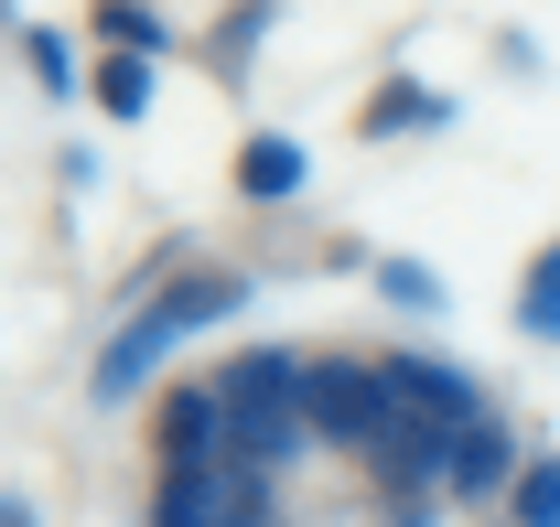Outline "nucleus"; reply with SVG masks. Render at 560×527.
Instances as JSON below:
<instances>
[{
	"label": "nucleus",
	"instance_id": "obj_7",
	"mask_svg": "<svg viewBox=\"0 0 560 527\" xmlns=\"http://www.w3.org/2000/svg\"><path fill=\"white\" fill-rule=\"evenodd\" d=\"M302 184H313V151H302V140L259 130L248 151H237V195H248V204H291Z\"/></svg>",
	"mask_w": 560,
	"mask_h": 527
},
{
	"label": "nucleus",
	"instance_id": "obj_16",
	"mask_svg": "<svg viewBox=\"0 0 560 527\" xmlns=\"http://www.w3.org/2000/svg\"><path fill=\"white\" fill-rule=\"evenodd\" d=\"M0 527H44V517H33V506H22V495H0Z\"/></svg>",
	"mask_w": 560,
	"mask_h": 527
},
{
	"label": "nucleus",
	"instance_id": "obj_5",
	"mask_svg": "<svg viewBox=\"0 0 560 527\" xmlns=\"http://www.w3.org/2000/svg\"><path fill=\"white\" fill-rule=\"evenodd\" d=\"M377 377H388V398H399L410 420H431V431H475V420H486L475 377L442 366V355H377Z\"/></svg>",
	"mask_w": 560,
	"mask_h": 527
},
{
	"label": "nucleus",
	"instance_id": "obj_6",
	"mask_svg": "<svg viewBox=\"0 0 560 527\" xmlns=\"http://www.w3.org/2000/svg\"><path fill=\"white\" fill-rule=\"evenodd\" d=\"M517 442L495 431V420H475V431H453V462H442V484L464 495V506H486V495H517Z\"/></svg>",
	"mask_w": 560,
	"mask_h": 527
},
{
	"label": "nucleus",
	"instance_id": "obj_17",
	"mask_svg": "<svg viewBox=\"0 0 560 527\" xmlns=\"http://www.w3.org/2000/svg\"><path fill=\"white\" fill-rule=\"evenodd\" d=\"M399 527H420V517H399Z\"/></svg>",
	"mask_w": 560,
	"mask_h": 527
},
{
	"label": "nucleus",
	"instance_id": "obj_12",
	"mask_svg": "<svg viewBox=\"0 0 560 527\" xmlns=\"http://www.w3.org/2000/svg\"><path fill=\"white\" fill-rule=\"evenodd\" d=\"M506 506H517V527H560V453H539V462H528Z\"/></svg>",
	"mask_w": 560,
	"mask_h": 527
},
{
	"label": "nucleus",
	"instance_id": "obj_2",
	"mask_svg": "<svg viewBox=\"0 0 560 527\" xmlns=\"http://www.w3.org/2000/svg\"><path fill=\"white\" fill-rule=\"evenodd\" d=\"M215 409H226V442H237L248 473H280V462H302V442H313V420H302V355H280V344L226 355L215 366Z\"/></svg>",
	"mask_w": 560,
	"mask_h": 527
},
{
	"label": "nucleus",
	"instance_id": "obj_1",
	"mask_svg": "<svg viewBox=\"0 0 560 527\" xmlns=\"http://www.w3.org/2000/svg\"><path fill=\"white\" fill-rule=\"evenodd\" d=\"M226 313H248V280H237V269H184V280H162V291L140 302L130 324L108 333V355H97L86 398H97V409H119V398L151 377V355H162V344H184V333L226 324Z\"/></svg>",
	"mask_w": 560,
	"mask_h": 527
},
{
	"label": "nucleus",
	"instance_id": "obj_13",
	"mask_svg": "<svg viewBox=\"0 0 560 527\" xmlns=\"http://www.w3.org/2000/svg\"><path fill=\"white\" fill-rule=\"evenodd\" d=\"M259 22H270V0H237V11H226V44H215V75H248V55H259Z\"/></svg>",
	"mask_w": 560,
	"mask_h": 527
},
{
	"label": "nucleus",
	"instance_id": "obj_4",
	"mask_svg": "<svg viewBox=\"0 0 560 527\" xmlns=\"http://www.w3.org/2000/svg\"><path fill=\"white\" fill-rule=\"evenodd\" d=\"M151 453H162V473H215V462H237V442H226V409H215V377H195V388L162 398V420H151Z\"/></svg>",
	"mask_w": 560,
	"mask_h": 527
},
{
	"label": "nucleus",
	"instance_id": "obj_14",
	"mask_svg": "<svg viewBox=\"0 0 560 527\" xmlns=\"http://www.w3.org/2000/svg\"><path fill=\"white\" fill-rule=\"evenodd\" d=\"M377 280H388V302H410V313H442V280H431L420 259H388Z\"/></svg>",
	"mask_w": 560,
	"mask_h": 527
},
{
	"label": "nucleus",
	"instance_id": "obj_9",
	"mask_svg": "<svg viewBox=\"0 0 560 527\" xmlns=\"http://www.w3.org/2000/svg\"><path fill=\"white\" fill-rule=\"evenodd\" d=\"M86 22H97V44H108V55H140V66H151V55H162V44H173V33H162V11H151V0H97V11H86Z\"/></svg>",
	"mask_w": 560,
	"mask_h": 527
},
{
	"label": "nucleus",
	"instance_id": "obj_8",
	"mask_svg": "<svg viewBox=\"0 0 560 527\" xmlns=\"http://www.w3.org/2000/svg\"><path fill=\"white\" fill-rule=\"evenodd\" d=\"M442 119H453V97H442V86H410V75H399V86H377V97L355 108V130H366V140H388V130H442Z\"/></svg>",
	"mask_w": 560,
	"mask_h": 527
},
{
	"label": "nucleus",
	"instance_id": "obj_10",
	"mask_svg": "<svg viewBox=\"0 0 560 527\" xmlns=\"http://www.w3.org/2000/svg\"><path fill=\"white\" fill-rule=\"evenodd\" d=\"M517 333L528 344H560V237L528 259V291H517Z\"/></svg>",
	"mask_w": 560,
	"mask_h": 527
},
{
	"label": "nucleus",
	"instance_id": "obj_3",
	"mask_svg": "<svg viewBox=\"0 0 560 527\" xmlns=\"http://www.w3.org/2000/svg\"><path fill=\"white\" fill-rule=\"evenodd\" d=\"M302 420L335 453H377V431L399 420V398H388V377L366 355H302Z\"/></svg>",
	"mask_w": 560,
	"mask_h": 527
},
{
	"label": "nucleus",
	"instance_id": "obj_15",
	"mask_svg": "<svg viewBox=\"0 0 560 527\" xmlns=\"http://www.w3.org/2000/svg\"><path fill=\"white\" fill-rule=\"evenodd\" d=\"M22 55H33L44 86H75V44H66V33H22Z\"/></svg>",
	"mask_w": 560,
	"mask_h": 527
},
{
	"label": "nucleus",
	"instance_id": "obj_11",
	"mask_svg": "<svg viewBox=\"0 0 560 527\" xmlns=\"http://www.w3.org/2000/svg\"><path fill=\"white\" fill-rule=\"evenodd\" d=\"M97 108H108V119H140V108H151V66H140V55H108V66H97Z\"/></svg>",
	"mask_w": 560,
	"mask_h": 527
}]
</instances>
